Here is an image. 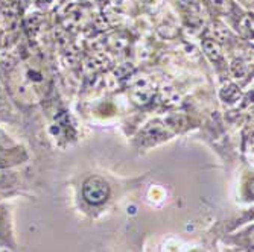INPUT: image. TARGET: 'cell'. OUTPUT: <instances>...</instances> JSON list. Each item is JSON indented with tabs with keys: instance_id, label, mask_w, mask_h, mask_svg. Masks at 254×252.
<instances>
[{
	"instance_id": "cell-3",
	"label": "cell",
	"mask_w": 254,
	"mask_h": 252,
	"mask_svg": "<svg viewBox=\"0 0 254 252\" xmlns=\"http://www.w3.org/2000/svg\"><path fill=\"white\" fill-rule=\"evenodd\" d=\"M202 49L205 52V55L209 56L213 62H218L222 58V49H221V44L216 40H210L207 38L202 43Z\"/></svg>"
},
{
	"instance_id": "cell-6",
	"label": "cell",
	"mask_w": 254,
	"mask_h": 252,
	"mask_svg": "<svg viewBox=\"0 0 254 252\" xmlns=\"http://www.w3.org/2000/svg\"><path fill=\"white\" fill-rule=\"evenodd\" d=\"M230 70H232L233 76L236 78H244L247 75V65L241 61V59H235L230 65Z\"/></svg>"
},
{
	"instance_id": "cell-2",
	"label": "cell",
	"mask_w": 254,
	"mask_h": 252,
	"mask_svg": "<svg viewBox=\"0 0 254 252\" xmlns=\"http://www.w3.org/2000/svg\"><path fill=\"white\" fill-rule=\"evenodd\" d=\"M154 98V90L149 87H137L131 91V99L137 105H146Z\"/></svg>"
},
{
	"instance_id": "cell-9",
	"label": "cell",
	"mask_w": 254,
	"mask_h": 252,
	"mask_svg": "<svg viewBox=\"0 0 254 252\" xmlns=\"http://www.w3.org/2000/svg\"><path fill=\"white\" fill-rule=\"evenodd\" d=\"M132 72V67L129 65L128 67V64H124V65H119L118 68H116V76L118 78H125L128 73H131Z\"/></svg>"
},
{
	"instance_id": "cell-12",
	"label": "cell",
	"mask_w": 254,
	"mask_h": 252,
	"mask_svg": "<svg viewBox=\"0 0 254 252\" xmlns=\"http://www.w3.org/2000/svg\"><path fill=\"white\" fill-rule=\"evenodd\" d=\"M239 252H248V251H239Z\"/></svg>"
},
{
	"instance_id": "cell-7",
	"label": "cell",
	"mask_w": 254,
	"mask_h": 252,
	"mask_svg": "<svg viewBox=\"0 0 254 252\" xmlns=\"http://www.w3.org/2000/svg\"><path fill=\"white\" fill-rule=\"evenodd\" d=\"M215 35H216V41H221V40H225V38H228L230 37V34H228V31L222 26V25H216L215 26Z\"/></svg>"
},
{
	"instance_id": "cell-10",
	"label": "cell",
	"mask_w": 254,
	"mask_h": 252,
	"mask_svg": "<svg viewBox=\"0 0 254 252\" xmlns=\"http://www.w3.org/2000/svg\"><path fill=\"white\" fill-rule=\"evenodd\" d=\"M0 219H2V210H0Z\"/></svg>"
},
{
	"instance_id": "cell-11",
	"label": "cell",
	"mask_w": 254,
	"mask_h": 252,
	"mask_svg": "<svg viewBox=\"0 0 254 252\" xmlns=\"http://www.w3.org/2000/svg\"><path fill=\"white\" fill-rule=\"evenodd\" d=\"M0 179H2V172H0Z\"/></svg>"
},
{
	"instance_id": "cell-4",
	"label": "cell",
	"mask_w": 254,
	"mask_h": 252,
	"mask_svg": "<svg viewBox=\"0 0 254 252\" xmlns=\"http://www.w3.org/2000/svg\"><path fill=\"white\" fill-rule=\"evenodd\" d=\"M239 96H241V91L233 84H225L221 90V98L225 102H235L239 99Z\"/></svg>"
},
{
	"instance_id": "cell-5",
	"label": "cell",
	"mask_w": 254,
	"mask_h": 252,
	"mask_svg": "<svg viewBox=\"0 0 254 252\" xmlns=\"http://www.w3.org/2000/svg\"><path fill=\"white\" fill-rule=\"evenodd\" d=\"M210 5L213 9H216L221 14H228L233 9V5L230 0H210Z\"/></svg>"
},
{
	"instance_id": "cell-1",
	"label": "cell",
	"mask_w": 254,
	"mask_h": 252,
	"mask_svg": "<svg viewBox=\"0 0 254 252\" xmlns=\"http://www.w3.org/2000/svg\"><path fill=\"white\" fill-rule=\"evenodd\" d=\"M82 195L84 199L88 203H93V205H99L104 203L108 199L110 195V187L107 182L99 178V176H91L84 182V187H82Z\"/></svg>"
},
{
	"instance_id": "cell-8",
	"label": "cell",
	"mask_w": 254,
	"mask_h": 252,
	"mask_svg": "<svg viewBox=\"0 0 254 252\" xmlns=\"http://www.w3.org/2000/svg\"><path fill=\"white\" fill-rule=\"evenodd\" d=\"M241 28H242V31L247 35H251V31H253V18H250V15H247L244 18V21L241 23Z\"/></svg>"
}]
</instances>
